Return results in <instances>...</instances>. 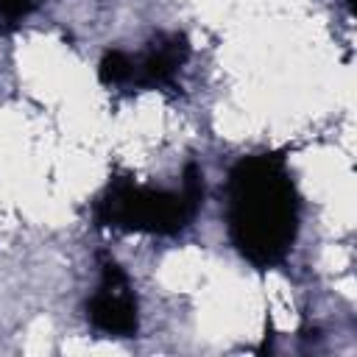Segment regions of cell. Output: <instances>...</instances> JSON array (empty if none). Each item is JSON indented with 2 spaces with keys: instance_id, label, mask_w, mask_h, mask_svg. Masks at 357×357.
<instances>
[{
  "instance_id": "1",
  "label": "cell",
  "mask_w": 357,
  "mask_h": 357,
  "mask_svg": "<svg viewBox=\"0 0 357 357\" xmlns=\"http://www.w3.org/2000/svg\"><path fill=\"white\" fill-rule=\"evenodd\" d=\"M229 231L240 254L257 268L279 262L296 237V190L279 156H248L226 184Z\"/></svg>"
},
{
  "instance_id": "2",
  "label": "cell",
  "mask_w": 357,
  "mask_h": 357,
  "mask_svg": "<svg viewBox=\"0 0 357 357\" xmlns=\"http://www.w3.org/2000/svg\"><path fill=\"white\" fill-rule=\"evenodd\" d=\"M201 201H204V173L198 170V165H187L181 192L148 190L137 184H114L98 201V220L106 226H120L134 231L176 234L195 218Z\"/></svg>"
},
{
  "instance_id": "3",
  "label": "cell",
  "mask_w": 357,
  "mask_h": 357,
  "mask_svg": "<svg viewBox=\"0 0 357 357\" xmlns=\"http://www.w3.org/2000/svg\"><path fill=\"white\" fill-rule=\"evenodd\" d=\"M89 321L95 329L106 332V335H134L137 329V301L134 293L128 287V276L123 273V268L117 262H103L100 271V284L95 290V296L89 298Z\"/></svg>"
},
{
  "instance_id": "4",
  "label": "cell",
  "mask_w": 357,
  "mask_h": 357,
  "mask_svg": "<svg viewBox=\"0 0 357 357\" xmlns=\"http://www.w3.org/2000/svg\"><path fill=\"white\" fill-rule=\"evenodd\" d=\"M190 47H187V39L181 33H167V36H159L139 61H134V75L131 81L137 86H156V84H167L178 67L184 64Z\"/></svg>"
},
{
  "instance_id": "5",
  "label": "cell",
  "mask_w": 357,
  "mask_h": 357,
  "mask_svg": "<svg viewBox=\"0 0 357 357\" xmlns=\"http://www.w3.org/2000/svg\"><path fill=\"white\" fill-rule=\"evenodd\" d=\"M98 73H100V81L103 84H126L134 75V59L126 56L123 50H109L103 56Z\"/></svg>"
},
{
  "instance_id": "6",
  "label": "cell",
  "mask_w": 357,
  "mask_h": 357,
  "mask_svg": "<svg viewBox=\"0 0 357 357\" xmlns=\"http://www.w3.org/2000/svg\"><path fill=\"white\" fill-rule=\"evenodd\" d=\"M39 0H0V22H20Z\"/></svg>"
}]
</instances>
